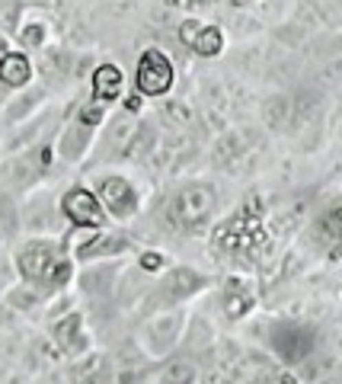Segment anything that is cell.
<instances>
[{"mask_svg":"<svg viewBox=\"0 0 342 384\" xmlns=\"http://www.w3.org/2000/svg\"><path fill=\"white\" fill-rule=\"evenodd\" d=\"M122 90V71L115 65H102L93 74V93L96 100H115Z\"/></svg>","mask_w":342,"mask_h":384,"instance_id":"cell-6","label":"cell"},{"mask_svg":"<svg viewBox=\"0 0 342 384\" xmlns=\"http://www.w3.org/2000/svg\"><path fill=\"white\" fill-rule=\"evenodd\" d=\"M29 77H32V67L23 55H3L0 61V80L7 87H23L29 84Z\"/></svg>","mask_w":342,"mask_h":384,"instance_id":"cell-7","label":"cell"},{"mask_svg":"<svg viewBox=\"0 0 342 384\" xmlns=\"http://www.w3.org/2000/svg\"><path fill=\"white\" fill-rule=\"evenodd\" d=\"M179 36H183L185 45H192L198 55L212 58L221 52V29L218 26H202V23H183L179 29Z\"/></svg>","mask_w":342,"mask_h":384,"instance_id":"cell-4","label":"cell"},{"mask_svg":"<svg viewBox=\"0 0 342 384\" xmlns=\"http://www.w3.org/2000/svg\"><path fill=\"white\" fill-rule=\"evenodd\" d=\"M19 266L26 272L29 279H42V282H52V285H61L67 282L71 269H67V262L58 256V250L52 244H32L26 253L19 256Z\"/></svg>","mask_w":342,"mask_h":384,"instance_id":"cell-1","label":"cell"},{"mask_svg":"<svg viewBox=\"0 0 342 384\" xmlns=\"http://www.w3.org/2000/svg\"><path fill=\"white\" fill-rule=\"evenodd\" d=\"M233 3H250V0H233Z\"/></svg>","mask_w":342,"mask_h":384,"instance_id":"cell-10","label":"cell"},{"mask_svg":"<svg viewBox=\"0 0 342 384\" xmlns=\"http://www.w3.org/2000/svg\"><path fill=\"white\" fill-rule=\"evenodd\" d=\"M173 87V67L167 55L160 52H144L138 65V93L141 96H163Z\"/></svg>","mask_w":342,"mask_h":384,"instance_id":"cell-2","label":"cell"},{"mask_svg":"<svg viewBox=\"0 0 342 384\" xmlns=\"http://www.w3.org/2000/svg\"><path fill=\"white\" fill-rule=\"evenodd\" d=\"M100 199L106 202V208H109L112 215H128L131 208H135V192H131V186L119 177L102 179Z\"/></svg>","mask_w":342,"mask_h":384,"instance_id":"cell-5","label":"cell"},{"mask_svg":"<svg viewBox=\"0 0 342 384\" xmlns=\"http://www.w3.org/2000/svg\"><path fill=\"white\" fill-rule=\"evenodd\" d=\"M61 208H65V215L74 221V225H84V227H100L102 221H106V215H102L100 208V199L93 196L90 189H71L65 196V202H61Z\"/></svg>","mask_w":342,"mask_h":384,"instance_id":"cell-3","label":"cell"},{"mask_svg":"<svg viewBox=\"0 0 342 384\" xmlns=\"http://www.w3.org/2000/svg\"><path fill=\"white\" fill-rule=\"evenodd\" d=\"M125 109H128V113H138V109H141V100H138V96H128V100H125Z\"/></svg>","mask_w":342,"mask_h":384,"instance_id":"cell-9","label":"cell"},{"mask_svg":"<svg viewBox=\"0 0 342 384\" xmlns=\"http://www.w3.org/2000/svg\"><path fill=\"white\" fill-rule=\"evenodd\" d=\"M141 266H144V269H150V272H157L160 266H163V256H160V253H144V256H141Z\"/></svg>","mask_w":342,"mask_h":384,"instance_id":"cell-8","label":"cell"}]
</instances>
